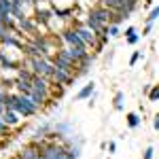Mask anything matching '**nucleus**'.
<instances>
[{
  "label": "nucleus",
  "instance_id": "obj_7",
  "mask_svg": "<svg viewBox=\"0 0 159 159\" xmlns=\"http://www.w3.org/2000/svg\"><path fill=\"white\" fill-rule=\"evenodd\" d=\"M40 142L38 140H30L28 144L21 147V151L17 153V157L19 159H40Z\"/></svg>",
  "mask_w": 159,
  "mask_h": 159
},
{
  "label": "nucleus",
  "instance_id": "obj_23",
  "mask_svg": "<svg viewBox=\"0 0 159 159\" xmlns=\"http://www.w3.org/2000/svg\"><path fill=\"white\" fill-rule=\"evenodd\" d=\"M11 7H13V0H0V11L11 13Z\"/></svg>",
  "mask_w": 159,
  "mask_h": 159
},
{
  "label": "nucleus",
  "instance_id": "obj_29",
  "mask_svg": "<svg viewBox=\"0 0 159 159\" xmlns=\"http://www.w3.org/2000/svg\"><path fill=\"white\" fill-rule=\"evenodd\" d=\"M136 32H138V30H136L134 25H127V28H125V32H123V36H129V34H136Z\"/></svg>",
  "mask_w": 159,
  "mask_h": 159
},
{
  "label": "nucleus",
  "instance_id": "obj_14",
  "mask_svg": "<svg viewBox=\"0 0 159 159\" xmlns=\"http://www.w3.org/2000/svg\"><path fill=\"white\" fill-rule=\"evenodd\" d=\"M51 132H53V125H51V123H43V125H38L36 129H34L32 140H45V138H47Z\"/></svg>",
  "mask_w": 159,
  "mask_h": 159
},
{
  "label": "nucleus",
  "instance_id": "obj_13",
  "mask_svg": "<svg viewBox=\"0 0 159 159\" xmlns=\"http://www.w3.org/2000/svg\"><path fill=\"white\" fill-rule=\"evenodd\" d=\"M93 93H96V83H93V81H89L87 85H83L81 89H79V93L74 96V100H89Z\"/></svg>",
  "mask_w": 159,
  "mask_h": 159
},
{
  "label": "nucleus",
  "instance_id": "obj_25",
  "mask_svg": "<svg viewBox=\"0 0 159 159\" xmlns=\"http://www.w3.org/2000/svg\"><path fill=\"white\" fill-rule=\"evenodd\" d=\"M140 57H142V51H134V53H132V57H129V66H136Z\"/></svg>",
  "mask_w": 159,
  "mask_h": 159
},
{
  "label": "nucleus",
  "instance_id": "obj_32",
  "mask_svg": "<svg viewBox=\"0 0 159 159\" xmlns=\"http://www.w3.org/2000/svg\"><path fill=\"white\" fill-rule=\"evenodd\" d=\"M4 110H7V106H4V104H2V102H0V117H2V115H4Z\"/></svg>",
  "mask_w": 159,
  "mask_h": 159
},
{
  "label": "nucleus",
  "instance_id": "obj_1",
  "mask_svg": "<svg viewBox=\"0 0 159 159\" xmlns=\"http://www.w3.org/2000/svg\"><path fill=\"white\" fill-rule=\"evenodd\" d=\"M24 64L34 74H38V76H47V79H51V74H53V70H55V66H53V61H51L49 57H32V60L24 57Z\"/></svg>",
  "mask_w": 159,
  "mask_h": 159
},
{
  "label": "nucleus",
  "instance_id": "obj_27",
  "mask_svg": "<svg viewBox=\"0 0 159 159\" xmlns=\"http://www.w3.org/2000/svg\"><path fill=\"white\" fill-rule=\"evenodd\" d=\"M151 32H153V24H144V28H142V34H140V36H148V34H151Z\"/></svg>",
  "mask_w": 159,
  "mask_h": 159
},
{
  "label": "nucleus",
  "instance_id": "obj_34",
  "mask_svg": "<svg viewBox=\"0 0 159 159\" xmlns=\"http://www.w3.org/2000/svg\"><path fill=\"white\" fill-rule=\"evenodd\" d=\"M4 144H7V142H0V148H2V147H4Z\"/></svg>",
  "mask_w": 159,
  "mask_h": 159
},
{
  "label": "nucleus",
  "instance_id": "obj_8",
  "mask_svg": "<svg viewBox=\"0 0 159 159\" xmlns=\"http://www.w3.org/2000/svg\"><path fill=\"white\" fill-rule=\"evenodd\" d=\"M53 85H64V87H70V85H74V79L70 72H64V70H60V68H55L53 70V74H51V79H49Z\"/></svg>",
  "mask_w": 159,
  "mask_h": 159
},
{
  "label": "nucleus",
  "instance_id": "obj_10",
  "mask_svg": "<svg viewBox=\"0 0 159 159\" xmlns=\"http://www.w3.org/2000/svg\"><path fill=\"white\" fill-rule=\"evenodd\" d=\"M32 87H34L36 91H40V93H45V96H49V98H51V87H53V83H51L47 76H38V74H34V79H32Z\"/></svg>",
  "mask_w": 159,
  "mask_h": 159
},
{
  "label": "nucleus",
  "instance_id": "obj_12",
  "mask_svg": "<svg viewBox=\"0 0 159 159\" xmlns=\"http://www.w3.org/2000/svg\"><path fill=\"white\" fill-rule=\"evenodd\" d=\"M53 132L57 134V140H60V138H68V136H72V125H70V121L55 123V125H53Z\"/></svg>",
  "mask_w": 159,
  "mask_h": 159
},
{
  "label": "nucleus",
  "instance_id": "obj_24",
  "mask_svg": "<svg viewBox=\"0 0 159 159\" xmlns=\"http://www.w3.org/2000/svg\"><path fill=\"white\" fill-rule=\"evenodd\" d=\"M138 40H140V34L136 32V34H129V36H125V43L127 45H138Z\"/></svg>",
  "mask_w": 159,
  "mask_h": 159
},
{
  "label": "nucleus",
  "instance_id": "obj_5",
  "mask_svg": "<svg viewBox=\"0 0 159 159\" xmlns=\"http://www.w3.org/2000/svg\"><path fill=\"white\" fill-rule=\"evenodd\" d=\"M60 40L64 43V47H79V49H87V45L81 40V36L76 34L74 28H66L60 32Z\"/></svg>",
  "mask_w": 159,
  "mask_h": 159
},
{
  "label": "nucleus",
  "instance_id": "obj_17",
  "mask_svg": "<svg viewBox=\"0 0 159 159\" xmlns=\"http://www.w3.org/2000/svg\"><path fill=\"white\" fill-rule=\"evenodd\" d=\"M125 123H127V127H129V129H136V127H140L142 119H140V115H138V112L132 110V112H127V115H125Z\"/></svg>",
  "mask_w": 159,
  "mask_h": 159
},
{
  "label": "nucleus",
  "instance_id": "obj_9",
  "mask_svg": "<svg viewBox=\"0 0 159 159\" xmlns=\"http://www.w3.org/2000/svg\"><path fill=\"white\" fill-rule=\"evenodd\" d=\"M89 15H93L98 21H102L104 25H110L112 24V11L110 9H106V7H102V4H96V7H91V11H89Z\"/></svg>",
  "mask_w": 159,
  "mask_h": 159
},
{
  "label": "nucleus",
  "instance_id": "obj_11",
  "mask_svg": "<svg viewBox=\"0 0 159 159\" xmlns=\"http://www.w3.org/2000/svg\"><path fill=\"white\" fill-rule=\"evenodd\" d=\"M85 25H87V28H91V30H93V32H96L98 36L106 32V25L102 24V21H98V19H96L93 15H89V13L85 15Z\"/></svg>",
  "mask_w": 159,
  "mask_h": 159
},
{
  "label": "nucleus",
  "instance_id": "obj_16",
  "mask_svg": "<svg viewBox=\"0 0 159 159\" xmlns=\"http://www.w3.org/2000/svg\"><path fill=\"white\" fill-rule=\"evenodd\" d=\"M15 91L28 96V93L32 91V81H24V79H17V76H15Z\"/></svg>",
  "mask_w": 159,
  "mask_h": 159
},
{
  "label": "nucleus",
  "instance_id": "obj_15",
  "mask_svg": "<svg viewBox=\"0 0 159 159\" xmlns=\"http://www.w3.org/2000/svg\"><path fill=\"white\" fill-rule=\"evenodd\" d=\"M2 119H4V121L9 123L11 127H19V123H21V115H19L17 110H4Z\"/></svg>",
  "mask_w": 159,
  "mask_h": 159
},
{
  "label": "nucleus",
  "instance_id": "obj_6",
  "mask_svg": "<svg viewBox=\"0 0 159 159\" xmlns=\"http://www.w3.org/2000/svg\"><path fill=\"white\" fill-rule=\"evenodd\" d=\"M51 61H53V66H55V68H60V70H64V72H70V74H72L74 68H76V64H74V61L70 60V57H68L61 49L51 57Z\"/></svg>",
  "mask_w": 159,
  "mask_h": 159
},
{
  "label": "nucleus",
  "instance_id": "obj_4",
  "mask_svg": "<svg viewBox=\"0 0 159 159\" xmlns=\"http://www.w3.org/2000/svg\"><path fill=\"white\" fill-rule=\"evenodd\" d=\"M100 4L110 9L112 13H125V15H132L138 9V0H100Z\"/></svg>",
  "mask_w": 159,
  "mask_h": 159
},
{
  "label": "nucleus",
  "instance_id": "obj_18",
  "mask_svg": "<svg viewBox=\"0 0 159 159\" xmlns=\"http://www.w3.org/2000/svg\"><path fill=\"white\" fill-rule=\"evenodd\" d=\"M11 125H9V123L4 121V119H2V117H0V138H7V136H11Z\"/></svg>",
  "mask_w": 159,
  "mask_h": 159
},
{
  "label": "nucleus",
  "instance_id": "obj_28",
  "mask_svg": "<svg viewBox=\"0 0 159 159\" xmlns=\"http://www.w3.org/2000/svg\"><path fill=\"white\" fill-rule=\"evenodd\" d=\"M7 96H9V89H7V87H2V85H0V102H2V104L7 102Z\"/></svg>",
  "mask_w": 159,
  "mask_h": 159
},
{
  "label": "nucleus",
  "instance_id": "obj_2",
  "mask_svg": "<svg viewBox=\"0 0 159 159\" xmlns=\"http://www.w3.org/2000/svg\"><path fill=\"white\" fill-rule=\"evenodd\" d=\"M15 110L21 115V119H30V117H36L38 112H40V106H38L30 96H25V93H17Z\"/></svg>",
  "mask_w": 159,
  "mask_h": 159
},
{
  "label": "nucleus",
  "instance_id": "obj_3",
  "mask_svg": "<svg viewBox=\"0 0 159 159\" xmlns=\"http://www.w3.org/2000/svg\"><path fill=\"white\" fill-rule=\"evenodd\" d=\"M72 28L76 30V34L81 36V40L87 45V49L91 51V49H96V53L100 51V43H98V34L91 30V28H87L85 21L83 24H72Z\"/></svg>",
  "mask_w": 159,
  "mask_h": 159
},
{
  "label": "nucleus",
  "instance_id": "obj_20",
  "mask_svg": "<svg viewBox=\"0 0 159 159\" xmlns=\"http://www.w3.org/2000/svg\"><path fill=\"white\" fill-rule=\"evenodd\" d=\"M106 34H108L110 38H117L119 34H121V30H119L117 24H110V25H106Z\"/></svg>",
  "mask_w": 159,
  "mask_h": 159
},
{
  "label": "nucleus",
  "instance_id": "obj_30",
  "mask_svg": "<svg viewBox=\"0 0 159 159\" xmlns=\"http://www.w3.org/2000/svg\"><path fill=\"white\" fill-rule=\"evenodd\" d=\"M153 129L159 132V112H155V117H153Z\"/></svg>",
  "mask_w": 159,
  "mask_h": 159
},
{
  "label": "nucleus",
  "instance_id": "obj_19",
  "mask_svg": "<svg viewBox=\"0 0 159 159\" xmlns=\"http://www.w3.org/2000/svg\"><path fill=\"white\" fill-rule=\"evenodd\" d=\"M123 98H125L123 91H117L115 93V100H112V108L115 110H123Z\"/></svg>",
  "mask_w": 159,
  "mask_h": 159
},
{
  "label": "nucleus",
  "instance_id": "obj_33",
  "mask_svg": "<svg viewBox=\"0 0 159 159\" xmlns=\"http://www.w3.org/2000/svg\"><path fill=\"white\" fill-rule=\"evenodd\" d=\"M144 7H148V9H153V0H147V2H144Z\"/></svg>",
  "mask_w": 159,
  "mask_h": 159
},
{
  "label": "nucleus",
  "instance_id": "obj_22",
  "mask_svg": "<svg viewBox=\"0 0 159 159\" xmlns=\"http://www.w3.org/2000/svg\"><path fill=\"white\" fill-rule=\"evenodd\" d=\"M157 19H159V4H157V7H153V9L148 11V17H147V21H148V24H155Z\"/></svg>",
  "mask_w": 159,
  "mask_h": 159
},
{
  "label": "nucleus",
  "instance_id": "obj_21",
  "mask_svg": "<svg viewBox=\"0 0 159 159\" xmlns=\"http://www.w3.org/2000/svg\"><path fill=\"white\" fill-rule=\"evenodd\" d=\"M147 96L151 102H159V83L157 85H151V91H148Z\"/></svg>",
  "mask_w": 159,
  "mask_h": 159
},
{
  "label": "nucleus",
  "instance_id": "obj_26",
  "mask_svg": "<svg viewBox=\"0 0 159 159\" xmlns=\"http://www.w3.org/2000/svg\"><path fill=\"white\" fill-rule=\"evenodd\" d=\"M153 153H155V148L147 147V148H144V153H142V159H153Z\"/></svg>",
  "mask_w": 159,
  "mask_h": 159
},
{
  "label": "nucleus",
  "instance_id": "obj_31",
  "mask_svg": "<svg viewBox=\"0 0 159 159\" xmlns=\"http://www.w3.org/2000/svg\"><path fill=\"white\" fill-rule=\"evenodd\" d=\"M106 147H108V153H115V151H117V142H112V140H110Z\"/></svg>",
  "mask_w": 159,
  "mask_h": 159
}]
</instances>
